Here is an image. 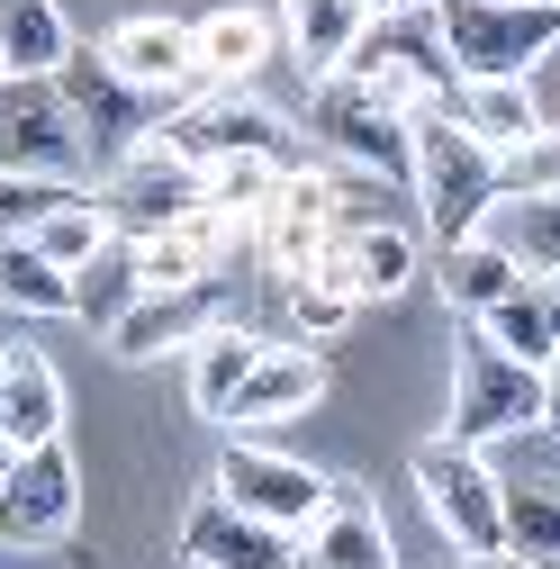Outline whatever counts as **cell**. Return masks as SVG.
Wrapping results in <instances>:
<instances>
[{
  "label": "cell",
  "instance_id": "obj_1",
  "mask_svg": "<svg viewBox=\"0 0 560 569\" xmlns=\"http://www.w3.org/2000/svg\"><path fill=\"white\" fill-rule=\"evenodd\" d=\"M54 91H63V109H73L82 146H91V181L118 172V163L146 146V136H154L172 109H190L181 91H146V82H127L100 46H73V54H63V63H54Z\"/></svg>",
  "mask_w": 560,
  "mask_h": 569
},
{
  "label": "cell",
  "instance_id": "obj_2",
  "mask_svg": "<svg viewBox=\"0 0 560 569\" xmlns=\"http://www.w3.org/2000/svg\"><path fill=\"white\" fill-rule=\"evenodd\" d=\"M407 190H416V218H426L443 244L452 236H479L488 199H498V154L461 136L443 109H416L407 118Z\"/></svg>",
  "mask_w": 560,
  "mask_h": 569
},
{
  "label": "cell",
  "instance_id": "obj_3",
  "mask_svg": "<svg viewBox=\"0 0 560 569\" xmlns=\"http://www.w3.org/2000/svg\"><path fill=\"white\" fill-rule=\"evenodd\" d=\"M434 28H443V54L461 82H498V73H533V63L560 46V10L551 0H426Z\"/></svg>",
  "mask_w": 560,
  "mask_h": 569
},
{
  "label": "cell",
  "instance_id": "obj_4",
  "mask_svg": "<svg viewBox=\"0 0 560 569\" xmlns=\"http://www.w3.org/2000/svg\"><path fill=\"white\" fill-rule=\"evenodd\" d=\"M488 479H498V525H507V551L524 569H560V435L542 425H516V435L479 443Z\"/></svg>",
  "mask_w": 560,
  "mask_h": 569
},
{
  "label": "cell",
  "instance_id": "obj_5",
  "mask_svg": "<svg viewBox=\"0 0 560 569\" xmlns=\"http://www.w3.org/2000/svg\"><path fill=\"white\" fill-rule=\"evenodd\" d=\"M146 146H163L172 163H190V172H218V163H244V154H262V163H280V172H299V136H290V118L280 109H262V100H244V91H199L190 109H172Z\"/></svg>",
  "mask_w": 560,
  "mask_h": 569
},
{
  "label": "cell",
  "instance_id": "obj_6",
  "mask_svg": "<svg viewBox=\"0 0 560 569\" xmlns=\"http://www.w3.org/2000/svg\"><path fill=\"white\" fill-rule=\"evenodd\" d=\"M343 73H353L362 91H380L389 109H443L452 100V54H443V28H434V10H389V19H371L362 37H353V54H343Z\"/></svg>",
  "mask_w": 560,
  "mask_h": 569
},
{
  "label": "cell",
  "instance_id": "obj_7",
  "mask_svg": "<svg viewBox=\"0 0 560 569\" xmlns=\"http://www.w3.org/2000/svg\"><path fill=\"white\" fill-rule=\"evenodd\" d=\"M0 172L91 190V146H82L73 109H63L54 73H0Z\"/></svg>",
  "mask_w": 560,
  "mask_h": 569
},
{
  "label": "cell",
  "instance_id": "obj_8",
  "mask_svg": "<svg viewBox=\"0 0 560 569\" xmlns=\"http://www.w3.org/2000/svg\"><path fill=\"white\" fill-rule=\"evenodd\" d=\"M533 416H542V371L507 362L479 326H461V343H452V425H443V443H470V452H479V443L516 435V425H533Z\"/></svg>",
  "mask_w": 560,
  "mask_h": 569
},
{
  "label": "cell",
  "instance_id": "obj_9",
  "mask_svg": "<svg viewBox=\"0 0 560 569\" xmlns=\"http://www.w3.org/2000/svg\"><path fill=\"white\" fill-rule=\"evenodd\" d=\"M91 208L109 218V236H163V227H181V218H199L208 208V181L190 172V163H172L163 146H136L118 172H100V190H91Z\"/></svg>",
  "mask_w": 560,
  "mask_h": 569
},
{
  "label": "cell",
  "instance_id": "obj_10",
  "mask_svg": "<svg viewBox=\"0 0 560 569\" xmlns=\"http://www.w3.org/2000/svg\"><path fill=\"white\" fill-rule=\"evenodd\" d=\"M416 497H426L434 533L470 560V551H507V525H498V479L470 443H426L416 452Z\"/></svg>",
  "mask_w": 560,
  "mask_h": 569
},
{
  "label": "cell",
  "instance_id": "obj_11",
  "mask_svg": "<svg viewBox=\"0 0 560 569\" xmlns=\"http://www.w3.org/2000/svg\"><path fill=\"white\" fill-rule=\"evenodd\" d=\"M208 488L236 497L244 516L280 525V533H308V525L326 516V497H334L326 470H308V461H290V452H271V443H227V452H218V479H208Z\"/></svg>",
  "mask_w": 560,
  "mask_h": 569
},
{
  "label": "cell",
  "instance_id": "obj_12",
  "mask_svg": "<svg viewBox=\"0 0 560 569\" xmlns=\"http://www.w3.org/2000/svg\"><path fill=\"white\" fill-rule=\"evenodd\" d=\"M308 127L353 163V172H380V181H407V109H389L380 91H362L353 73H326L308 91Z\"/></svg>",
  "mask_w": 560,
  "mask_h": 569
},
{
  "label": "cell",
  "instance_id": "obj_13",
  "mask_svg": "<svg viewBox=\"0 0 560 569\" xmlns=\"http://www.w3.org/2000/svg\"><path fill=\"white\" fill-rule=\"evenodd\" d=\"M82 525V470L63 443H28L10 461V488H0V542H63Z\"/></svg>",
  "mask_w": 560,
  "mask_h": 569
},
{
  "label": "cell",
  "instance_id": "obj_14",
  "mask_svg": "<svg viewBox=\"0 0 560 569\" xmlns=\"http://www.w3.org/2000/svg\"><path fill=\"white\" fill-rule=\"evenodd\" d=\"M416 236L398 227V218H371V227H343V236H326V253H317V290H334L343 308H362V299H389V290H407L416 280Z\"/></svg>",
  "mask_w": 560,
  "mask_h": 569
},
{
  "label": "cell",
  "instance_id": "obj_15",
  "mask_svg": "<svg viewBox=\"0 0 560 569\" xmlns=\"http://www.w3.org/2000/svg\"><path fill=\"white\" fill-rule=\"evenodd\" d=\"M299 533H280L262 516H244L236 497H190V516H181V560L190 569H290Z\"/></svg>",
  "mask_w": 560,
  "mask_h": 569
},
{
  "label": "cell",
  "instance_id": "obj_16",
  "mask_svg": "<svg viewBox=\"0 0 560 569\" xmlns=\"http://www.w3.org/2000/svg\"><path fill=\"white\" fill-rule=\"evenodd\" d=\"M208 326H227V290H218V280H190V290H146V299L109 326V352H118V362H163V352H190Z\"/></svg>",
  "mask_w": 560,
  "mask_h": 569
},
{
  "label": "cell",
  "instance_id": "obj_17",
  "mask_svg": "<svg viewBox=\"0 0 560 569\" xmlns=\"http://www.w3.org/2000/svg\"><path fill=\"white\" fill-rule=\"evenodd\" d=\"M262 253L280 280H308L317 253H326V227H334V181L326 172H280V190L262 199Z\"/></svg>",
  "mask_w": 560,
  "mask_h": 569
},
{
  "label": "cell",
  "instance_id": "obj_18",
  "mask_svg": "<svg viewBox=\"0 0 560 569\" xmlns=\"http://www.w3.org/2000/svg\"><path fill=\"white\" fill-rule=\"evenodd\" d=\"M326 398V362L308 343H262V362L244 371V389L227 398V416L218 425H236V435H262V425H290V416H308Z\"/></svg>",
  "mask_w": 560,
  "mask_h": 569
},
{
  "label": "cell",
  "instance_id": "obj_19",
  "mask_svg": "<svg viewBox=\"0 0 560 569\" xmlns=\"http://www.w3.org/2000/svg\"><path fill=\"white\" fill-rule=\"evenodd\" d=\"M290 569H398V542H389V525H380V507H371V497L334 479L326 516L299 533Z\"/></svg>",
  "mask_w": 560,
  "mask_h": 569
},
{
  "label": "cell",
  "instance_id": "obj_20",
  "mask_svg": "<svg viewBox=\"0 0 560 569\" xmlns=\"http://www.w3.org/2000/svg\"><path fill=\"white\" fill-rule=\"evenodd\" d=\"M127 82H146V91H181V100H199L208 82H199V63H190V19H127V28H109V46H100Z\"/></svg>",
  "mask_w": 560,
  "mask_h": 569
},
{
  "label": "cell",
  "instance_id": "obj_21",
  "mask_svg": "<svg viewBox=\"0 0 560 569\" xmlns=\"http://www.w3.org/2000/svg\"><path fill=\"white\" fill-rule=\"evenodd\" d=\"M0 443L28 452V443H63V380L46 352H0Z\"/></svg>",
  "mask_w": 560,
  "mask_h": 569
},
{
  "label": "cell",
  "instance_id": "obj_22",
  "mask_svg": "<svg viewBox=\"0 0 560 569\" xmlns=\"http://www.w3.org/2000/svg\"><path fill=\"white\" fill-rule=\"evenodd\" d=\"M271 19L262 10H244V0H227V10H208V19H190V63H199V82L208 91H236L244 73H262V54H271Z\"/></svg>",
  "mask_w": 560,
  "mask_h": 569
},
{
  "label": "cell",
  "instance_id": "obj_23",
  "mask_svg": "<svg viewBox=\"0 0 560 569\" xmlns=\"http://www.w3.org/2000/svg\"><path fill=\"white\" fill-rule=\"evenodd\" d=\"M443 118H452L461 136H479L488 154H507V146H524V136L542 127V100H533L516 73H498V82H452Z\"/></svg>",
  "mask_w": 560,
  "mask_h": 569
},
{
  "label": "cell",
  "instance_id": "obj_24",
  "mask_svg": "<svg viewBox=\"0 0 560 569\" xmlns=\"http://www.w3.org/2000/svg\"><path fill=\"white\" fill-rule=\"evenodd\" d=\"M479 236L498 244L524 280H560V190L551 199H488Z\"/></svg>",
  "mask_w": 560,
  "mask_h": 569
},
{
  "label": "cell",
  "instance_id": "obj_25",
  "mask_svg": "<svg viewBox=\"0 0 560 569\" xmlns=\"http://www.w3.org/2000/svg\"><path fill=\"white\" fill-rule=\"evenodd\" d=\"M516 262L498 253V244H488V236H452L443 253H434V290H443V308L470 326V317H488V308H498L507 290H516Z\"/></svg>",
  "mask_w": 560,
  "mask_h": 569
},
{
  "label": "cell",
  "instance_id": "obj_26",
  "mask_svg": "<svg viewBox=\"0 0 560 569\" xmlns=\"http://www.w3.org/2000/svg\"><path fill=\"white\" fill-rule=\"evenodd\" d=\"M362 28H371L362 0H280V37H290V54L308 63V82L343 73V54H353Z\"/></svg>",
  "mask_w": 560,
  "mask_h": 569
},
{
  "label": "cell",
  "instance_id": "obj_27",
  "mask_svg": "<svg viewBox=\"0 0 560 569\" xmlns=\"http://www.w3.org/2000/svg\"><path fill=\"white\" fill-rule=\"evenodd\" d=\"M136 299H146V271H136V236H100V244H91V262H73V317L109 335Z\"/></svg>",
  "mask_w": 560,
  "mask_h": 569
},
{
  "label": "cell",
  "instance_id": "obj_28",
  "mask_svg": "<svg viewBox=\"0 0 560 569\" xmlns=\"http://www.w3.org/2000/svg\"><path fill=\"white\" fill-rule=\"evenodd\" d=\"M488 343L507 352V362H524V371H551L560 352H551V299H542V280H516V290L488 308V317H470Z\"/></svg>",
  "mask_w": 560,
  "mask_h": 569
},
{
  "label": "cell",
  "instance_id": "obj_29",
  "mask_svg": "<svg viewBox=\"0 0 560 569\" xmlns=\"http://www.w3.org/2000/svg\"><path fill=\"white\" fill-rule=\"evenodd\" d=\"M253 362H262V335H244V326H208V335L190 343V407H199V416H227V398L244 389Z\"/></svg>",
  "mask_w": 560,
  "mask_h": 569
},
{
  "label": "cell",
  "instance_id": "obj_30",
  "mask_svg": "<svg viewBox=\"0 0 560 569\" xmlns=\"http://www.w3.org/2000/svg\"><path fill=\"white\" fill-rule=\"evenodd\" d=\"M0 308H19V317H73V271H54L28 236H0Z\"/></svg>",
  "mask_w": 560,
  "mask_h": 569
},
{
  "label": "cell",
  "instance_id": "obj_31",
  "mask_svg": "<svg viewBox=\"0 0 560 569\" xmlns=\"http://www.w3.org/2000/svg\"><path fill=\"white\" fill-rule=\"evenodd\" d=\"M63 54H73V28L54 0H0V63L10 73H54Z\"/></svg>",
  "mask_w": 560,
  "mask_h": 569
},
{
  "label": "cell",
  "instance_id": "obj_32",
  "mask_svg": "<svg viewBox=\"0 0 560 569\" xmlns=\"http://www.w3.org/2000/svg\"><path fill=\"white\" fill-rule=\"evenodd\" d=\"M100 236H109V218L91 208V190H82V199H63L54 218H37V227H28V244H37V253H46L54 271H73V262H91V244H100Z\"/></svg>",
  "mask_w": 560,
  "mask_h": 569
},
{
  "label": "cell",
  "instance_id": "obj_33",
  "mask_svg": "<svg viewBox=\"0 0 560 569\" xmlns=\"http://www.w3.org/2000/svg\"><path fill=\"white\" fill-rule=\"evenodd\" d=\"M560 190V127H533L524 146L498 154V199H551Z\"/></svg>",
  "mask_w": 560,
  "mask_h": 569
},
{
  "label": "cell",
  "instance_id": "obj_34",
  "mask_svg": "<svg viewBox=\"0 0 560 569\" xmlns=\"http://www.w3.org/2000/svg\"><path fill=\"white\" fill-rule=\"evenodd\" d=\"M199 181H208V208H218V218H262V199L280 190V163L244 154V163H218V172H199Z\"/></svg>",
  "mask_w": 560,
  "mask_h": 569
},
{
  "label": "cell",
  "instance_id": "obj_35",
  "mask_svg": "<svg viewBox=\"0 0 560 569\" xmlns=\"http://www.w3.org/2000/svg\"><path fill=\"white\" fill-rule=\"evenodd\" d=\"M63 199H82L73 181H28V172H0V236H28L37 218H54Z\"/></svg>",
  "mask_w": 560,
  "mask_h": 569
},
{
  "label": "cell",
  "instance_id": "obj_36",
  "mask_svg": "<svg viewBox=\"0 0 560 569\" xmlns=\"http://www.w3.org/2000/svg\"><path fill=\"white\" fill-rule=\"evenodd\" d=\"M290 317H299V335H334L353 308H343L334 290H317V280H290Z\"/></svg>",
  "mask_w": 560,
  "mask_h": 569
},
{
  "label": "cell",
  "instance_id": "obj_37",
  "mask_svg": "<svg viewBox=\"0 0 560 569\" xmlns=\"http://www.w3.org/2000/svg\"><path fill=\"white\" fill-rule=\"evenodd\" d=\"M533 425H542V435H560V362L542 371V416H533Z\"/></svg>",
  "mask_w": 560,
  "mask_h": 569
},
{
  "label": "cell",
  "instance_id": "obj_38",
  "mask_svg": "<svg viewBox=\"0 0 560 569\" xmlns=\"http://www.w3.org/2000/svg\"><path fill=\"white\" fill-rule=\"evenodd\" d=\"M461 569H524V560H516V551H470Z\"/></svg>",
  "mask_w": 560,
  "mask_h": 569
},
{
  "label": "cell",
  "instance_id": "obj_39",
  "mask_svg": "<svg viewBox=\"0 0 560 569\" xmlns=\"http://www.w3.org/2000/svg\"><path fill=\"white\" fill-rule=\"evenodd\" d=\"M542 299H551V352H560V280H542Z\"/></svg>",
  "mask_w": 560,
  "mask_h": 569
},
{
  "label": "cell",
  "instance_id": "obj_40",
  "mask_svg": "<svg viewBox=\"0 0 560 569\" xmlns=\"http://www.w3.org/2000/svg\"><path fill=\"white\" fill-rule=\"evenodd\" d=\"M362 10H371V19H389V10H426V0H362Z\"/></svg>",
  "mask_w": 560,
  "mask_h": 569
},
{
  "label": "cell",
  "instance_id": "obj_41",
  "mask_svg": "<svg viewBox=\"0 0 560 569\" xmlns=\"http://www.w3.org/2000/svg\"><path fill=\"white\" fill-rule=\"evenodd\" d=\"M10 461H19V452H10V443H0V488H10Z\"/></svg>",
  "mask_w": 560,
  "mask_h": 569
},
{
  "label": "cell",
  "instance_id": "obj_42",
  "mask_svg": "<svg viewBox=\"0 0 560 569\" xmlns=\"http://www.w3.org/2000/svg\"><path fill=\"white\" fill-rule=\"evenodd\" d=\"M551 127H560V100H551Z\"/></svg>",
  "mask_w": 560,
  "mask_h": 569
},
{
  "label": "cell",
  "instance_id": "obj_43",
  "mask_svg": "<svg viewBox=\"0 0 560 569\" xmlns=\"http://www.w3.org/2000/svg\"><path fill=\"white\" fill-rule=\"evenodd\" d=\"M0 73H10V63H0Z\"/></svg>",
  "mask_w": 560,
  "mask_h": 569
},
{
  "label": "cell",
  "instance_id": "obj_44",
  "mask_svg": "<svg viewBox=\"0 0 560 569\" xmlns=\"http://www.w3.org/2000/svg\"><path fill=\"white\" fill-rule=\"evenodd\" d=\"M551 10H560V0H551Z\"/></svg>",
  "mask_w": 560,
  "mask_h": 569
}]
</instances>
